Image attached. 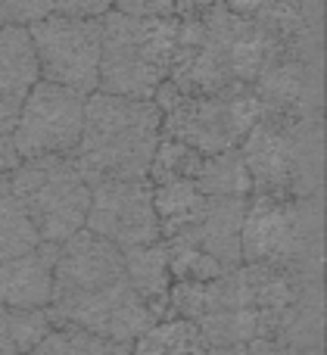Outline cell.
I'll list each match as a JSON object with an SVG mask.
<instances>
[{"mask_svg": "<svg viewBox=\"0 0 327 355\" xmlns=\"http://www.w3.org/2000/svg\"><path fill=\"white\" fill-rule=\"evenodd\" d=\"M50 327H69L91 337L131 346L156 324L153 312L131 290L122 250L91 231H78L56 246Z\"/></svg>", "mask_w": 327, "mask_h": 355, "instance_id": "6da1fadb", "label": "cell"}, {"mask_svg": "<svg viewBox=\"0 0 327 355\" xmlns=\"http://www.w3.org/2000/svg\"><path fill=\"white\" fill-rule=\"evenodd\" d=\"M168 85L181 94H222L253 87L265 62L278 50L274 37L237 12L231 3H178Z\"/></svg>", "mask_w": 327, "mask_h": 355, "instance_id": "7a4b0ae2", "label": "cell"}, {"mask_svg": "<svg viewBox=\"0 0 327 355\" xmlns=\"http://www.w3.org/2000/svg\"><path fill=\"white\" fill-rule=\"evenodd\" d=\"M162 137L153 100H125L94 91L85 100V128L75 147L87 181H141L150 175Z\"/></svg>", "mask_w": 327, "mask_h": 355, "instance_id": "3957f363", "label": "cell"}, {"mask_svg": "<svg viewBox=\"0 0 327 355\" xmlns=\"http://www.w3.org/2000/svg\"><path fill=\"white\" fill-rule=\"evenodd\" d=\"M249 196L309 200L324 196V119L262 112L240 144Z\"/></svg>", "mask_w": 327, "mask_h": 355, "instance_id": "277c9868", "label": "cell"}, {"mask_svg": "<svg viewBox=\"0 0 327 355\" xmlns=\"http://www.w3.org/2000/svg\"><path fill=\"white\" fill-rule=\"evenodd\" d=\"M100 31V75L97 91L125 100H153L168 81L178 16H128L116 6L97 16Z\"/></svg>", "mask_w": 327, "mask_h": 355, "instance_id": "5b68a950", "label": "cell"}, {"mask_svg": "<svg viewBox=\"0 0 327 355\" xmlns=\"http://www.w3.org/2000/svg\"><path fill=\"white\" fill-rule=\"evenodd\" d=\"M243 265H262L303 281L324 275V196H249L240 234Z\"/></svg>", "mask_w": 327, "mask_h": 355, "instance_id": "8992f818", "label": "cell"}, {"mask_svg": "<svg viewBox=\"0 0 327 355\" xmlns=\"http://www.w3.org/2000/svg\"><path fill=\"white\" fill-rule=\"evenodd\" d=\"M153 103L162 116V137H172L200 156L240 150L249 128L262 116L253 87H234L222 94H181L166 81L159 85Z\"/></svg>", "mask_w": 327, "mask_h": 355, "instance_id": "52a82bcc", "label": "cell"}, {"mask_svg": "<svg viewBox=\"0 0 327 355\" xmlns=\"http://www.w3.org/2000/svg\"><path fill=\"white\" fill-rule=\"evenodd\" d=\"M10 187L22 202L41 243L60 246L78 231H85L91 181L85 178L72 153L22 159L16 172H10Z\"/></svg>", "mask_w": 327, "mask_h": 355, "instance_id": "ba28073f", "label": "cell"}, {"mask_svg": "<svg viewBox=\"0 0 327 355\" xmlns=\"http://www.w3.org/2000/svg\"><path fill=\"white\" fill-rule=\"evenodd\" d=\"M37 60V78L91 97L100 75V31L97 19H72L50 12L28 25Z\"/></svg>", "mask_w": 327, "mask_h": 355, "instance_id": "9c48e42d", "label": "cell"}, {"mask_svg": "<svg viewBox=\"0 0 327 355\" xmlns=\"http://www.w3.org/2000/svg\"><path fill=\"white\" fill-rule=\"evenodd\" d=\"M85 94L37 78L12 128L19 159L75 153L85 128Z\"/></svg>", "mask_w": 327, "mask_h": 355, "instance_id": "30bf717a", "label": "cell"}, {"mask_svg": "<svg viewBox=\"0 0 327 355\" xmlns=\"http://www.w3.org/2000/svg\"><path fill=\"white\" fill-rule=\"evenodd\" d=\"M85 231L97 234L116 250L159 243L162 234L153 209V187L147 178L141 181H94Z\"/></svg>", "mask_w": 327, "mask_h": 355, "instance_id": "8fae6325", "label": "cell"}, {"mask_svg": "<svg viewBox=\"0 0 327 355\" xmlns=\"http://www.w3.org/2000/svg\"><path fill=\"white\" fill-rule=\"evenodd\" d=\"M262 112L287 119H324V60L274 50L253 81Z\"/></svg>", "mask_w": 327, "mask_h": 355, "instance_id": "7c38bea8", "label": "cell"}, {"mask_svg": "<svg viewBox=\"0 0 327 355\" xmlns=\"http://www.w3.org/2000/svg\"><path fill=\"white\" fill-rule=\"evenodd\" d=\"M243 218H247V200L237 196H209L206 202V215L191 234L175 240H162V243H187L218 262L224 271H234L243 265L240 256V234Z\"/></svg>", "mask_w": 327, "mask_h": 355, "instance_id": "4fadbf2b", "label": "cell"}, {"mask_svg": "<svg viewBox=\"0 0 327 355\" xmlns=\"http://www.w3.org/2000/svg\"><path fill=\"white\" fill-rule=\"evenodd\" d=\"M56 246L41 243L25 256L0 262V306L16 312H47L53 300Z\"/></svg>", "mask_w": 327, "mask_h": 355, "instance_id": "5bb4252c", "label": "cell"}, {"mask_svg": "<svg viewBox=\"0 0 327 355\" xmlns=\"http://www.w3.org/2000/svg\"><path fill=\"white\" fill-rule=\"evenodd\" d=\"M37 81V60L28 28L0 25V131L12 135L19 110Z\"/></svg>", "mask_w": 327, "mask_h": 355, "instance_id": "9a60e30c", "label": "cell"}, {"mask_svg": "<svg viewBox=\"0 0 327 355\" xmlns=\"http://www.w3.org/2000/svg\"><path fill=\"white\" fill-rule=\"evenodd\" d=\"M125 259V275L128 284L141 302L153 312L156 321L168 315V293H172V268H168V250L166 243L153 246H134V250H122Z\"/></svg>", "mask_w": 327, "mask_h": 355, "instance_id": "2e32d148", "label": "cell"}, {"mask_svg": "<svg viewBox=\"0 0 327 355\" xmlns=\"http://www.w3.org/2000/svg\"><path fill=\"white\" fill-rule=\"evenodd\" d=\"M150 187H153V209H156L162 240L184 237V234H191L203 221L209 196L197 187V181L175 178V181L150 184Z\"/></svg>", "mask_w": 327, "mask_h": 355, "instance_id": "e0dca14e", "label": "cell"}, {"mask_svg": "<svg viewBox=\"0 0 327 355\" xmlns=\"http://www.w3.org/2000/svg\"><path fill=\"white\" fill-rule=\"evenodd\" d=\"M128 349L131 355H206L209 346L200 337L197 324L184 318H162L143 331Z\"/></svg>", "mask_w": 327, "mask_h": 355, "instance_id": "ac0fdd59", "label": "cell"}, {"mask_svg": "<svg viewBox=\"0 0 327 355\" xmlns=\"http://www.w3.org/2000/svg\"><path fill=\"white\" fill-rule=\"evenodd\" d=\"M37 246H41V237L31 227L22 202L12 193L10 175H3L0 178V262L25 256V252L37 250Z\"/></svg>", "mask_w": 327, "mask_h": 355, "instance_id": "d6986e66", "label": "cell"}, {"mask_svg": "<svg viewBox=\"0 0 327 355\" xmlns=\"http://www.w3.org/2000/svg\"><path fill=\"white\" fill-rule=\"evenodd\" d=\"M197 187L206 196H237V200H249L253 187H249V175L243 166L240 150H228L218 156H203V166L197 172Z\"/></svg>", "mask_w": 327, "mask_h": 355, "instance_id": "ffe728a7", "label": "cell"}, {"mask_svg": "<svg viewBox=\"0 0 327 355\" xmlns=\"http://www.w3.org/2000/svg\"><path fill=\"white\" fill-rule=\"evenodd\" d=\"M50 334L44 312H16L0 306V355H25Z\"/></svg>", "mask_w": 327, "mask_h": 355, "instance_id": "44dd1931", "label": "cell"}, {"mask_svg": "<svg viewBox=\"0 0 327 355\" xmlns=\"http://www.w3.org/2000/svg\"><path fill=\"white\" fill-rule=\"evenodd\" d=\"M25 355H131V349L69 327H50L47 337Z\"/></svg>", "mask_w": 327, "mask_h": 355, "instance_id": "7402d4cb", "label": "cell"}, {"mask_svg": "<svg viewBox=\"0 0 327 355\" xmlns=\"http://www.w3.org/2000/svg\"><path fill=\"white\" fill-rule=\"evenodd\" d=\"M206 355H287L278 340H256L247 346H228V349H209Z\"/></svg>", "mask_w": 327, "mask_h": 355, "instance_id": "603a6c76", "label": "cell"}, {"mask_svg": "<svg viewBox=\"0 0 327 355\" xmlns=\"http://www.w3.org/2000/svg\"><path fill=\"white\" fill-rule=\"evenodd\" d=\"M19 162H22V159H19L16 147H12V135L0 131V178L10 175V172H16Z\"/></svg>", "mask_w": 327, "mask_h": 355, "instance_id": "cb8c5ba5", "label": "cell"}]
</instances>
